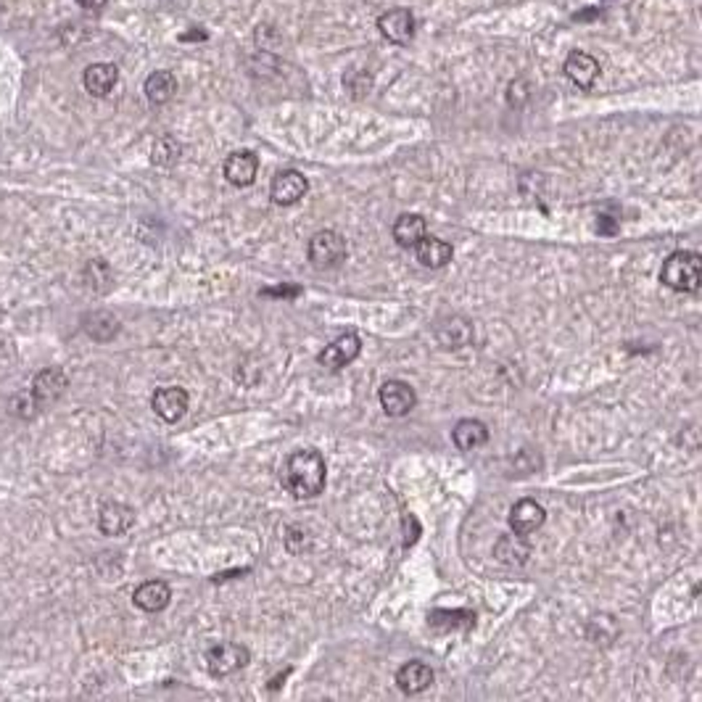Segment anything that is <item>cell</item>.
I'll return each mask as SVG.
<instances>
[{"mask_svg": "<svg viewBox=\"0 0 702 702\" xmlns=\"http://www.w3.org/2000/svg\"><path fill=\"white\" fill-rule=\"evenodd\" d=\"M85 330L95 341H111L119 333V319L111 312H93L85 317Z\"/></svg>", "mask_w": 702, "mask_h": 702, "instance_id": "22", "label": "cell"}, {"mask_svg": "<svg viewBox=\"0 0 702 702\" xmlns=\"http://www.w3.org/2000/svg\"><path fill=\"white\" fill-rule=\"evenodd\" d=\"M299 294H302L299 286H278V288H264L262 291V296H280V299H294Z\"/></svg>", "mask_w": 702, "mask_h": 702, "instance_id": "29", "label": "cell"}, {"mask_svg": "<svg viewBox=\"0 0 702 702\" xmlns=\"http://www.w3.org/2000/svg\"><path fill=\"white\" fill-rule=\"evenodd\" d=\"M85 280H87V286H90L95 294L109 291V288H111V270H109V264L101 262V259H93V262L85 267Z\"/></svg>", "mask_w": 702, "mask_h": 702, "instance_id": "26", "label": "cell"}, {"mask_svg": "<svg viewBox=\"0 0 702 702\" xmlns=\"http://www.w3.org/2000/svg\"><path fill=\"white\" fill-rule=\"evenodd\" d=\"M133 523H135V510L122 502H106L98 512V529L106 537H122L133 529Z\"/></svg>", "mask_w": 702, "mask_h": 702, "instance_id": "12", "label": "cell"}, {"mask_svg": "<svg viewBox=\"0 0 702 702\" xmlns=\"http://www.w3.org/2000/svg\"><path fill=\"white\" fill-rule=\"evenodd\" d=\"M67 386H69V378L64 375V370L48 367V370H43V373L35 375L29 396L35 399L37 409H43V407H51L53 401H59L61 393L67 391Z\"/></svg>", "mask_w": 702, "mask_h": 702, "instance_id": "8", "label": "cell"}, {"mask_svg": "<svg viewBox=\"0 0 702 702\" xmlns=\"http://www.w3.org/2000/svg\"><path fill=\"white\" fill-rule=\"evenodd\" d=\"M180 158V143L174 138H158L151 151V161L157 166H172Z\"/></svg>", "mask_w": 702, "mask_h": 702, "instance_id": "27", "label": "cell"}, {"mask_svg": "<svg viewBox=\"0 0 702 702\" xmlns=\"http://www.w3.org/2000/svg\"><path fill=\"white\" fill-rule=\"evenodd\" d=\"M526 98H529V85H526V79H512V82H510V90H507L510 106H523Z\"/></svg>", "mask_w": 702, "mask_h": 702, "instance_id": "28", "label": "cell"}, {"mask_svg": "<svg viewBox=\"0 0 702 702\" xmlns=\"http://www.w3.org/2000/svg\"><path fill=\"white\" fill-rule=\"evenodd\" d=\"M452 439L460 452H472L488 441V428L480 420H460L452 431Z\"/></svg>", "mask_w": 702, "mask_h": 702, "instance_id": "19", "label": "cell"}, {"mask_svg": "<svg viewBox=\"0 0 702 702\" xmlns=\"http://www.w3.org/2000/svg\"><path fill=\"white\" fill-rule=\"evenodd\" d=\"M359 351H362V341H359V335L346 333V335L335 338L330 346H325V349L319 351L317 362H319L322 367H327V370H341V367L351 365V362L359 357Z\"/></svg>", "mask_w": 702, "mask_h": 702, "instance_id": "7", "label": "cell"}, {"mask_svg": "<svg viewBox=\"0 0 702 702\" xmlns=\"http://www.w3.org/2000/svg\"><path fill=\"white\" fill-rule=\"evenodd\" d=\"M378 29L389 43L409 45L415 37V16L407 8H391L378 19Z\"/></svg>", "mask_w": 702, "mask_h": 702, "instance_id": "9", "label": "cell"}, {"mask_svg": "<svg viewBox=\"0 0 702 702\" xmlns=\"http://www.w3.org/2000/svg\"><path fill=\"white\" fill-rule=\"evenodd\" d=\"M565 77L570 79L573 85H578L581 90H589L597 79H600V75H602V67H600V61L592 56V53H586V51H573L568 59H565Z\"/></svg>", "mask_w": 702, "mask_h": 702, "instance_id": "10", "label": "cell"}, {"mask_svg": "<svg viewBox=\"0 0 702 702\" xmlns=\"http://www.w3.org/2000/svg\"><path fill=\"white\" fill-rule=\"evenodd\" d=\"M0 13H3V8H0Z\"/></svg>", "mask_w": 702, "mask_h": 702, "instance_id": "32", "label": "cell"}, {"mask_svg": "<svg viewBox=\"0 0 702 702\" xmlns=\"http://www.w3.org/2000/svg\"><path fill=\"white\" fill-rule=\"evenodd\" d=\"M169 600H172V589H169L164 581H146V584H141V586L135 589V594H133V602H135L141 610H146V613L164 610V608L169 605Z\"/></svg>", "mask_w": 702, "mask_h": 702, "instance_id": "18", "label": "cell"}, {"mask_svg": "<svg viewBox=\"0 0 702 702\" xmlns=\"http://www.w3.org/2000/svg\"><path fill=\"white\" fill-rule=\"evenodd\" d=\"M660 283L679 294H698L702 283V256L698 251H674L660 270Z\"/></svg>", "mask_w": 702, "mask_h": 702, "instance_id": "2", "label": "cell"}, {"mask_svg": "<svg viewBox=\"0 0 702 702\" xmlns=\"http://www.w3.org/2000/svg\"><path fill=\"white\" fill-rule=\"evenodd\" d=\"M546 512L545 507L534 499H520L512 510H510V529L518 537H529L534 531H539L545 526Z\"/></svg>", "mask_w": 702, "mask_h": 702, "instance_id": "13", "label": "cell"}, {"mask_svg": "<svg viewBox=\"0 0 702 702\" xmlns=\"http://www.w3.org/2000/svg\"><path fill=\"white\" fill-rule=\"evenodd\" d=\"M452 325H455V327L439 325V330H449V335L444 333V335H439V341H441L444 349H463L470 341V333H472V330H470V322L460 319V317H452Z\"/></svg>", "mask_w": 702, "mask_h": 702, "instance_id": "25", "label": "cell"}, {"mask_svg": "<svg viewBox=\"0 0 702 702\" xmlns=\"http://www.w3.org/2000/svg\"><path fill=\"white\" fill-rule=\"evenodd\" d=\"M423 235H428V225L420 214H401L393 222V240L401 248H415Z\"/></svg>", "mask_w": 702, "mask_h": 702, "instance_id": "20", "label": "cell"}, {"mask_svg": "<svg viewBox=\"0 0 702 702\" xmlns=\"http://www.w3.org/2000/svg\"><path fill=\"white\" fill-rule=\"evenodd\" d=\"M188 391L180 389V386H164L157 389L154 399H151V407L164 423H177L185 412H188Z\"/></svg>", "mask_w": 702, "mask_h": 702, "instance_id": "11", "label": "cell"}, {"mask_svg": "<svg viewBox=\"0 0 702 702\" xmlns=\"http://www.w3.org/2000/svg\"><path fill=\"white\" fill-rule=\"evenodd\" d=\"M307 190H310V180L299 169H283L272 177L270 198L278 206H294L307 196Z\"/></svg>", "mask_w": 702, "mask_h": 702, "instance_id": "4", "label": "cell"}, {"mask_svg": "<svg viewBox=\"0 0 702 702\" xmlns=\"http://www.w3.org/2000/svg\"><path fill=\"white\" fill-rule=\"evenodd\" d=\"M119 82V69H117V64H90L87 69H85V75H82V85H85V90L90 93V95H95V98H106L111 90H114V85Z\"/></svg>", "mask_w": 702, "mask_h": 702, "instance_id": "16", "label": "cell"}, {"mask_svg": "<svg viewBox=\"0 0 702 702\" xmlns=\"http://www.w3.org/2000/svg\"><path fill=\"white\" fill-rule=\"evenodd\" d=\"M597 228H600V233H616V222H610V217H605V214L600 217Z\"/></svg>", "mask_w": 702, "mask_h": 702, "instance_id": "30", "label": "cell"}, {"mask_svg": "<svg viewBox=\"0 0 702 702\" xmlns=\"http://www.w3.org/2000/svg\"><path fill=\"white\" fill-rule=\"evenodd\" d=\"M531 554V546L523 542V537H504L496 545V557L507 565H523Z\"/></svg>", "mask_w": 702, "mask_h": 702, "instance_id": "24", "label": "cell"}, {"mask_svg": "<svg viewBox=\"0 0 702 702\" xmlns=\"http://www.w3.org/2000/svg\"><path fill=\"white\" fill-rule=\"evenodd\" d=\"M259 172V158L254 151H235L225 161V177L235 188H248L256 180Z\"/></svg>", "mask_w": 702, "mask_h": 702, "instance_id": "15", "label": "cell"}, {"mask_svg": "<svg viewBox=\"0 0 702 702\" xmlns=\"http://www.w3.org/2000/svg\"><path fill=\"white\" fill-rule=\"evenodd\" d=\"M433 671L431 666L420 663V660H412V663H404L399 671H396V684L404 695H420L425 692L431 684H433Z\"/></svg>", "mask_w": 702, "mask_h": 702, "instance_id": "14", "label": "cell"}, {"mask_svg": "<svg viewBox=\"0 0 702 702\" xmlns=\"http://www.w3.org/2000/svg\"><path fill=\"white\" fill-rule=\"evenodd\" d=\"M310 262L317 270H333L346 259V238L335 230H319L310 238Z\"/></svg>", "mask_w": 702, "mask_h": 702, "instance_id": "3", "label": "cell"}, {"mask_svg": "<svg viewBox=\"0 0 702 702\" xmlns=\"http://www.w3.org/2000/svg\"><path fill=\"white\" fill-rule=\"evenodd\" d=\"M428 624L439 631H460L475 624V616L470 610H433L428 613Z\"/></svg>", "mask_w": 702, "mask_h": 702, "instance_id": "23", "label": "cell"}, {"mask_svg": "<svg viewBox=\"0 0 702 702\" xmlns=\"http://www.w3.org/2000/svg\"><path fill=\"white\" fill-rule=\"evenodd\" d=\"M452 246L441 238H433V235H423L420 243L415 246V256L423 267H431V270H439V267H447L452 262Z\"/></svg>", "mask_w": 702, "mask_h": 702, "instance_id": "17", "label": "cell"}, {"mask_svg": "<svg viewBox=\"0 0 702 702\" xmlns=\"http://www.w3.org/2000/svg\"><path fill=\"white\" fill-rule=\"evenodd\" d=\"M82 8H87V11H98V8H103L109 0H77Z\"/></svg>", "mask_w": 702, "mask_h": 702, "instance_id": "31", "label": "cell"}, {"mask_svg": "<svg viewBox=\"0 0 702 702\" xmlns=\"http://www.w3.org/2000/svg\"><path fill=\"white\" fill-rule=\"evenodd\" d=\"M248 660H251L248 650L243 644H235V641L217 644L206 652V668L212 676H230L235 671L246 668Z\"/></svg>", "mask_w": 702, "mask_h": 702, "instance_id": "5", "label": "cell"}, {"mask_svg": "<svg viewBox=\"0 0 702 702\" xmlns=\"http://www.w3.org/2000/svg\"><path fill=\"white\" fill-rule=\"evenodd\" d=\"M378 399L389 417H404L417 407V393L404 381H386L378 391Z\"/></svg>", "mask_w": 702, "mask_h": 702, "instance_id": "6", "label": "cell"}, {"mask_svg": "<svg viewBox=\"0 0 702 702\" xmlns=\"http://www.w3.org/2000/svg\"><path fill=\"white\" fill-rule=\"evenodd\" d=\"M146 90V98L154 103V106H161V103H169L177 93V79L172 72H154L151 77L146 79L143 85Z\"/></svg>", "mask_w": 702, "mask_h": 702, "instance_id": "21", "label": "cell"}, {"mask_svg": "<svg viewBox=\"0 0 702 702\" xmlns=\"http://www.w3.org/2000/svg\"><path fill=\"white\" fill-rule=\"evenodd\" d=\"M283 478L296 499H314L325 488L327 468L317 449H299L286 460Z\"/></svg>", "mask_w": 702, "mask_h": 702, "instance_id": "1", "label": "cell"}]
</instances>
